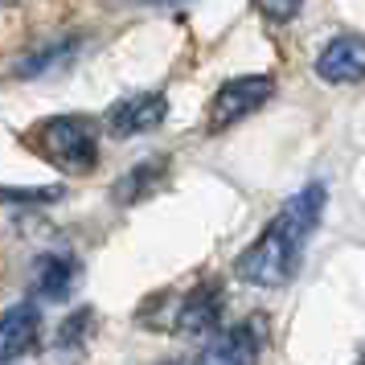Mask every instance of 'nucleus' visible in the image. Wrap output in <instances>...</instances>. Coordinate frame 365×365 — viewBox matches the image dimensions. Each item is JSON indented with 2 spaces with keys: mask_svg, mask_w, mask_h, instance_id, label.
I'll return each mask as SVG.
<instances>
[{
  "mask_svg": "<svg viewBox=\"0 0 365 365\" xmlns=\"http://www.w3.org/2000/svg\"><path fill=\"white\" fill-rule=\"evenodd\" d=\"M324 185H304L299 193L283 201V210L263 226V234L250 242L238 259H234V275L250 287H283L296 279L299 259L308 250V238L316 234L320 217H324Z\"/></svg>",
  "mask_w": 365,
  "mask_h": 365,
  "instance_id": "nucleus-1",
  "label": "nucleus"
},
{
  "mask_svg": "<svg viewBox=\"0 0 365 365\" xmlns=\"http://www.w3.org/2000/svg\"><path fill=\"white\" fill-rule=\"evenodd\" d=\"M29 144L41 160H50L53 168H62L66 177H86L99 168V123L91 115H53L41 119Z\"/></svg>",
  "mask_w": 365,
  "mask_h": 365,
  "instance_id": "nucleus-2",
  "label": "nucleus"
},
{
  "mask_svg": "<svg viewBox=\"0 0 365 365\" xmlns=\"http://www.w3.org/2000/svg\"><path fill=\"white\" fill-rule=\"evenodd\" d=\"M275 95V78L271 74H242V78H226V83L214 91L210 99V111H205V128L210 132H226L238 119H247L250 111H259L263 103H271Z\"/></svg>",
  "mask_w": 365,
  "mask_h": 365,
  "instance_id": "nucleus-3",
  "label": "nucleus"
},
{
  "mask_svg": "<svg viewBox=\"0 0 365 365\" xmlns=\"http://www.w3.org/2000/svg\"><path fill=\"white\" fill-rule=\"evenodd\" d=\"M168 115V99L160 91H144V95H128V99H119L103 123H107V132L115 135V140H132V135H144L152 128H160Z\"/></svg>",
  "mask_w": 365,
  "mask_h": 365,
  "instance_id": "nucleus-4",
  "label": "nucleus"
},
{
  "mask_svg": "<svg viewBox=\"0 0 365 365\" xmlns=\"http://www.w3.org/2000/svg\"><path fill=\"white\" fill-rule=\"evenodd\" d=\"M316 74L332 86H349V83H361L365 74V46L357 34H341L332 37L329 46L320 50L316 58Z\"/></svg>",
  "mask_w": 365,
  "mask_h": 365,
  "instance_id": "nucleus-5",
  "label": "nucleus"
},
{
  "mask_svg": "<svg viewBox=\"0 0 365 365\" xmlns=\"http://www.w3.org/2000/svg\"><path fill=\"white\" fill-rule=\"evenodd\" d=\"M41 341V312L37 304H17L0 316V365L21 361L25 353H34Z\"/></svg>",
  "mask_w": 365,
  "mask_h": 365,
  "instance_id": "nucleus-6",
  "label": "nucleus"
},
{
  "mask_svg": "<svg viewBox=\"0 0 365 365\" xmlns=\"http://www.w3.org/2000/svg\"><path fill=\"white\" fill-rule=\"evenodd\" d=\"M222 287L217 283H201L193 287L189 296L181 299V308H177V332L185 336H214L222 329Z\"/></svg>",
  "mask_w": 365,
  "mask_h": 365,
  "instance_id": "nucleus-7",
  "label": "nucleus"
},
{
  "mask_svg": "<svg viewBox=\"0 0 365 365\" xmlns=\"http://www.w3.org/2000/svg\"><path fill=\"white\" fill-rule=\"evenodd\" d=\"M255 353H259V336L250 324L217 329L210 336V345L201 349L197 365H255Z\"/></svg>",
  "mask_w": 365,
  "mask_h": 365,
  "instance_id": "nucleus-8",
  "label": "nucleus"
},
{
  "mask_svg": "<svg viewBox=\"0 0 365 365\" xmlns=\"http://www.w3.org/2000/svg\"><path fill=\"white\" fill-rule=\"evenodd\" d=\"M78 279V263L70 255H46L37 263V279H34V292L50 304H62L70 296V287Z\"/></svg>",
  "mask_w": 365,
  "mask_h": 365,
  "instance_id": "nucleus-9",
  "label": "nucleus"
},
{
  "mask_svg": "<svg viewBox=\"0 0 365 365\" xmlns=\"http://www.w3.org/2000/svg\"><path fill=\"white\" fill-rule=\"evenodd\" d=\"M62 197V189H0V205H50Z\"/></svg>",
  "mask_w": 365,
  "mask_h": 365,
  "instance_id": "nucleus-10",
  "label": "nucleus"
},
{
  "mask_svg": "<svg viewBox=\"0 0 365 365\" xmlns=\"http://www.w3.org/2000/svg\"><path fill=\"white\" fill-rule=\"evenodd\" d=\"M255 4H259V13H263L267 21L287 25V21L299 17V4H304V0H255Z\"/></svg>",
  "mask_w": 365,
  "mask_h": 365,
  "instance_id": "nucleus-11",
  "label": "nucleus"
},
{
  "mask_svg": "<svg viewBox=\"0 0 365 365\" xmlns=\"http://www.w3.org/2000/svg\"><path fill=\"white\" fill-rule=\"evenodd\" d=\"M152 4H177V0H152Z\"/></svg>",
  "mask_w": 365,
  "mask_h": 365,
  "instance_id": "nucleus-12",
  "label": "nucleus"
},
{
  "mask_svg": "<svg viewBox=\"0 0 365 365\" xmlns=\"http://www.w3.org/2000/svg\"><path fill=\"white\" fill-rule=\"evenodd\" d=\"M4 4H13V0H0V9H4Z\"/></svg>",
  "mask_w": 365,
  "mask_h": 365,
  "instance_id": "nucleus-13",
  "label": "nucleus"
}]
</instances>
